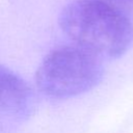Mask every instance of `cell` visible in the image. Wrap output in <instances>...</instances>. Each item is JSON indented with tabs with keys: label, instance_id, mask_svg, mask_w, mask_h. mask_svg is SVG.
Here are the masks:
<instances>
[{
	"label": "cell",
	"instance_id": "7a4b0ae2",
	"mask_svg": "<svg viewBox=\"0 0 133 133\" xmlns=\"http://www.w3.org/2000/svg\"><path fill=\"white\" fill-rule=\"evenodd\" d=\"M103 74L101 57L75 44L50 52L36 71L35 82L45 95L65 99L94 88Z\"/></svg>",
	"mask_w": 133,
	"mask_h": 133
},
{
	"label": "cell",
	"instance_id": "6da1fadb",
	"mask_svg": "<svg viewBox=\"0 0 133 133\" xmlns=\"http://www.w3.org/2000/svg\"><path fill=\"white\" fill-rule=\"evenodd\" d=\"M63 32L78 46L107 58L125 54L133 43V23L104 0H74L59 19Z\"/></svg>",
	"mask_w": 133,
	"mask_h": 133
},
{
	"label": "cell",
	"instance_id": "3957f363",
	"mask_svg": "<svg viewBox=\"0 0 133 133\" xmlns=\"http://www.w3.org/2000/svg\"><path fill=\"white\" fill-rule=\"evenodd\" d=\"M34 96L28 83L10 69L0 64V111L16 117L28 116Z\"/></svg>",
	"mask_w": 133,
	"mask_h": 133
},
{
	"label": "cell",
	"instance_id": "277c9868",
	"mask_svg": "<svg viewBox=\"0 0 133 133\" xmlns=\"http://www.w3.org/2000/svg\"><path fill=\"white\" fill-rule=\"evenodd\" d=\"M115 7L123 10V8H133V0H104Z\"/></svg>",
	"mask_w": 133,
	"mask_h": 133
}]
</instances>
